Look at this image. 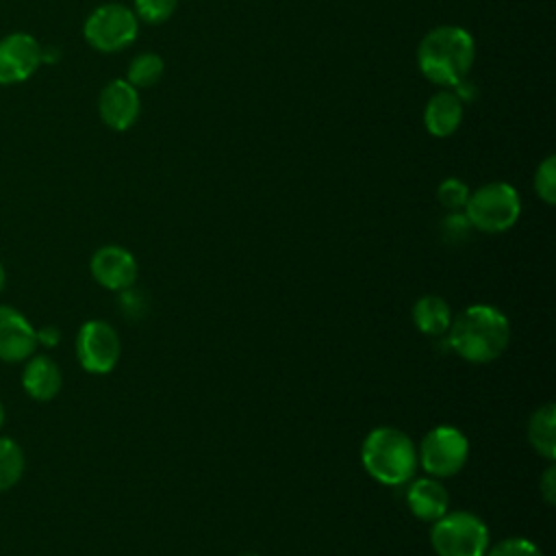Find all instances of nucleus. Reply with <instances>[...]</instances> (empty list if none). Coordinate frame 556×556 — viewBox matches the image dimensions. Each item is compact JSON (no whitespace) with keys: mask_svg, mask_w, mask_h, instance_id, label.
<instances>
[{"mask_svg":"<svg viewBox=\"0 0 556 556\" xmlns=\"http://www.w3.org/2000/svg\"><path fill=\"white\" fill-rule=\"evenodd\" d=\"M37 330L11 306H0V361L20 363L33 356L37 348Z\"/></svg>","mask_w":556,"mask_h":556,"instance_id":"12","label":"nucleus"},{"mask_svg":"<svg viewBox=\"0 0 556 556\" xmlns=\"http://www.w3.org/2000/svg\"><path fill=\"white\" fill-rule=\"evenodd\" d=\"M37 341H41L43 345H54L59 341V330L56 328H43L37 332Z\"/></svg>","mask_w":556,"mask_h":556,"instance_id":"26","label":"nucleus"},{"mask_svg":"<svg viewBox=\"0 0 556 556\" xmlns=\"http://www.w3.org/2000/svg\"><path fill=\"white\" fill-rule=\"evenodd\" d=\"M178 7V0H135L132 11L137 20L146 24H163L167 22Z\"/></svg>","mask_w":556,"mask_h":556,"instance_id":"20","label":"nucleus"},{"mask_svg":"<svg viewBox=\"0 0 556 556\" xmlns=\"http://www.w3.org/2000/svg\"><path fill=\"white\" fill-rule=\"evenodd\" d=\"M43 48L28 33H13L0 39V85H15L30 78L41 63Z\"/></svg>","mask_w":556,"mask_h":556,"instance_id":"9","label":"nucleus"},{"mask_svg":"<svg viewBox=\"0 0 556 556\" xmlns=\"http://www.w3.org/2000/svg\"><path fill=\"white\" fill-rule=\"evenodd\" d=\"M469 454L467 437L454 426L432 428L419 443V463L434 478H447L463 469Z\"/></svg>","mask_w":556,"mask_h":556,"instance_id":"7","label":"nucleus"},{"mask_svg":"<svg viewBox=\"0 0 556 556\" xmlns=\"http://www.w3.org/2000/svg\"><path fill=\"white\" fill-rule=\"evenodd\" d=\"M141 111L139 89H135L126 78L109 80L98 98V113L100 119L111 130H128L135 126Z\"/></svg>","mask_w":556,"mask_h":556,"instance_id":"10","label":"nucleus"},{"mask_svg":"<svg viewBox=\"0 0 556 556\" xmlns=\"http://www.w3.org/2000/svg\"><path fill=\"white\" fill-rule=\"evenodd\" d=\"M2 421H4V410H2V404H0V426H2Z\"/></svg>","mask_w":556,"mask_h":556,"instance_id":"28","label":"nucleus"},{"mask_svg":"<svg viewBox=\"0 0 556 556\" xmlns=\"http://www.w3.org/2000/svg\"><path fill=\"white\" fill-rule=\"evenodd\" d=\"M361 460L376 482L397 486L415 476L417 450L406 432L391 426H378L365 437Z\"/></svg>","mask_w":556,"mask_h":556,"instance_id":"3","label":"nucleus"},{"mask_svg":"<svg viewBox=\"0 0 556 556\" xmlns=\"http://www.w3.org/2000/svg\"><path fill=\"white\" fill-rule=\"evenodd\" d=\"M96 282L111 291H124L137 280V261L122 245H102L93 252L89 263Z\"/></svg>","mask_w":556,"mask_h":556,"instance_id":"11","label":"nucleus"},{"mask_svg":"<svg viewBox=\"0 0 556 556\" xmlns=\"http://www.w3.org/2000/svg\"><path fill=\"white\" fill-rule=\"evenodd\" d=\"M137 30L139 20L135 11L119 2L100 4L87 15L83 24V35L87 43L104 54L126 50L137 39Z\"/></svg>","mask_w":556,"mask_h":556,"instance_id":"6","label":"nucleus"},{"mask_svg":"<svg viewBox=\"0 0 556 556\" xmlns=\"http://www.w3.org/2000/svg\"><path fill=\"white\" fill-rule=\"evenodd\" d=\"M463 213L467 215L471 228L486 235H497L515 226L521 215V200L513 185L495 180L471 191Z\"/></svg>","mask_w":556,"mask_h":556,"instance_id":"4","label":"nucleus"},{"mask_svg":"<svg viewBox=\"0 0 556 556\" xmlns=\"http://www.w3.org/2000/svg\"><path fill=\"white\" fill-rule=\"evenodd\" d=\"M413 324L430 337H441L452 324V311L439 295H424L413 304Z\"/></svg>","mask_w":556,"mask_h":556,"instance_id":"17","label":"nucleus"},{"mask_svg":"<svg viewBox=\"0 0 556 556\" xmlns=\"http://www.w3.org/2000/svg\"><path fill=\"white\" fill-rule=\"evenodd\" d=\"M476 59L471 33L456 24L430 28L417 46V67L432 85L452 89L469 76Z\"/></svg>","mask_w":556,"mask_h":556,"instance_id":"1","label":"nucleus"},{"mask_svg":"<svg viewBox=\"0 0 556 556\" xmlns=\"http://www.w3.org/2000/svg\"><path fill=\"white\" fill-rule=\"evenodd\" d=\"M430 545L437 556H484L489 528L469 510H452L432 521Z\"/></svg>","mask_w":556,"mask_h":556,"instance_id":"5","label":"nucleus"},{"mask_svg":"<svg viewBox=\"0 0 556 556\" xmlns=\"http://www.w3.org/2000/svg\"><path fill=\"white\" fill-rule=\"evenodd\" d=\"M24 471L22 447L11 439H0V491L11 489Z\"/></svg>","mask_w":556,"mask_h":556,"instance_id":"19","label":"nucleus"},{"mask_svg":"<svg viewBox=\"0 0 556 556\" xmlns=\"http://www.w3.org/2000/svg\"><path fill=\"white\" fill-rule=\"evenodd\" d=\"M484 556H543L541 549L528 541V539H504L497 545H493Z\"/></svg>","mask_w":556,"mask_h":556,"instance_id":"23","label":"nucleus"},{"mask_svg":"<svg viewBox=\"0 0 556 556\" xmlns=\"http://www.w3.org/2000/svg\"><path fill=\"white\" fill-rule=\"evenodd\" d=\"M450 348L469 363H491L510 341L508 317L489 304H473L460 311L450 324Z\"/></svg>","mask_w":556,"mask_h":556,"instance_id":"2","label":"nucleus"},{"mask_svg":"<svg viewBox=\"0 0 556 556\" xmlns=\"http://www.w3.org/2000/svg\"><path fill=\"white\" fill-rule=\"evenodd\" d=\"M534 193L545 202H556V156H545L534 172Z\"/></svg>","mask_w":556,"mask_h":556,"instance_id":"21","label":"nucleus"},{"mask_svg":"<svg viewBox=\"0 0 556 556\" xmlns=\"http://www.w3.org/2000/svg\"><path fill=\"white\" fill-rule=\"evenodd\" d=\"M469 187L465 180L450 176L445 180H441V185L437 187V200L441 202V206H445L447 211H463L469 198Z\"/></svg>","mask_w":556,"mask_h":556,"instance_id":"22","label":"nucleus"},{"mask_svg":"<svg viewBox=\"0 0 556 556\" xmlns=\"http://www.w3.org/2000/svg\"><path fill=\"white\" fill-rule=\"evenodd\" d=\"M165 63L156 52H139L132 56V61L128 63V72H126V80L135 87V89H148L152 85H156L163 76Z\"/></svg>","mask_w":556,"mask_h":556,"instance_id":"18","label":"nucleus"},{"mask_svg":"<svg viewBox=\"0 0 556 556\" xmlns=\"http://www.w3.org/2000/svg\"><path fill=\"white\" fill-rule=\"evenodd\" d=\"M539 491H541V495H543V500H545L547 504H554V502H556V469H554V465H549V467L543 471V476H541V480H539Z\"/></svg>","mask_w":556,"mask_h":556,"instance_id":"25","label":"nucleus"},{"mask_svg":"<svg viewBox=\"0 0 556 556\" xmlns=\"http://www.w3.org/2000/svg\"><path fill=\"white\" fill-rule=\"evenodd\" d=\"M4 287V269H2V263H0V291Z\"/></svg>","mask_w":556,"mask_h":556,"instance_id":"27","label":"nucleus"},{"mask_svg":"<svg viewBox=\"0 0 556 556\" xmlns=\"http://www.w3.org/2000/svg\"><path fill=\"white\" fill-rule=\"evenodd\" d=\"M528 441L536 454L547 460L556 458V406H539L528 421Z\"/></svg>","mask_w":556,"mask_h":556,"instance_id":"16","label":"nucleus"},{"mask_svg":"<svg viewBox=\"0 0 556 556\" xmlns=\"http://www.w3.org/2000/svg\"><path fill=\"white\" fill-rule=\"evenodd\" d=\"M408 510L421 521H437L447 513L450 497L437 478H417L406 493Z\"/></svg>","mask_w":556,"mask_h":556,"instance_id":"14","label":"nucleus"},{"mask_svg":"<svg viewBox=\"0 0 556 556\" xmlns=\"http://www.w3.org/2000/svg\"><path fill=\"white\" fill-rule=\"evenodd\" d=\"M122 354L115 328L102 319L85 321L76 337V356L89 374H109Z\"/></svg>","mask_w":556,"mask_h":556,"instance_id":"8","label":"nucleus"},{"mask_svg":"<svg viewBox=\"0 0 556 556\" xmlns=\"http://www.w3.org/2000/svg\"><path fill=\"white\" fill-rule=\"evenodd\" d=\"M463 115H465V104L454 93V89H441L432 93L426 102L424 126L428 135L437 139H445L458 130V126L463 124Z\"/></svg>","mask_w":556,"mask_h":556,"instance_id":"13","label":"nucleus"},{"mask_svg":"<svg viewBox=\"0 0 556 556\" xmlns=\"http://www.w3.org/2000/svg\"><path fill=\"white\" fill-rule=\"evenodd\" d=\"M26 393L35 400H52L61 391V369L50 356H33L22 374Z\"/></svg>","mask_w":556,"mask_h":556,"instance_id":"15","label":"nucleus"},{"mask_svg":"<svg viewBox=\"0 0 556 556\" xmlns=\"http://www.w3.org/2000/svg\"><path fill=\"white\" fill-rule=\"evenodd\" d=\"M441 232L447 241H463L471 232V224L465 213L460 211H450V215L441 224Z\"/></svg>","mask_w":556,"mask_h":556,"instance_id":"24","label":"nucleus"}]
</instances>
